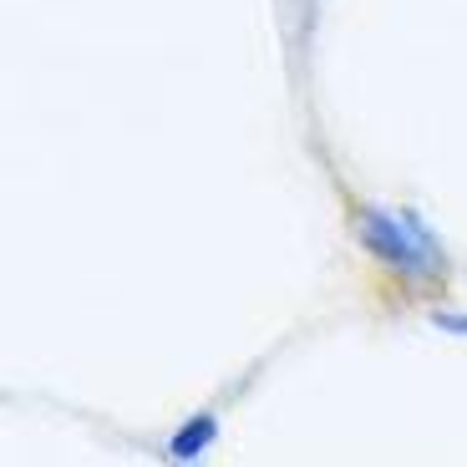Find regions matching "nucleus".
I'll use <instances>...</instances> for the list:
<instances>
[{"instance_id":"obj_1","label":"nucleus","mask_w":467,"mask_h":467,"mask_svg":"<svg viewBox=\"0 0 467 467\" xmlns=\"http://www.w3.org/2000/svg\"><path fill=\"white\" fill-rule=\"evenodd\" d=\"M213 432H219V427H213V417H199L193 427H188V432L173 437V457H199L203 447L213 442Z\"/></svg>"}]
</instances>
